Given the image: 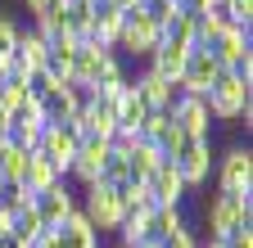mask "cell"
Masks as SVG:
<instances>
[{
  "mask_svg": "<svg viewBox=\"0 0 253 248\" xmlns=\"http://www.w3.org/2000/svg\"><path fill=\"white\" fill-rule=\"evenodd\" d=\"M212 176H217V194L253 199V149H249V144H231V149L212 163Z\"/></svg>",
  "mask_w": 253,
  "mask_h": 248,
  "instance_id": "cell-4",
  "label": "cell"
},
{
  "mask_svg": "<svg viewBox=\"0 0 253 248\" xmlns=\"http://www.w3.org/2000/svg\"><path fill=\"white\" fill-rule=\"evenodd\" d=\"M54 86H68V81H54L45 68H32V72H27V95H37V100H41L45 90H54Z\"/></svg>",
  "mask_w": 253,
  "mask_h": 248,
  "instance_id": "cell-24",
  "label": "cell"
},
{
  "mask_svg": "<svg viewBox=\"0 0 253 248\" xmlns=\"http://www.w3.org/2000/svg\"><path fill=\"white\" fill-rule=\"evenodd\" d=\"M145 190H149V199H154V208H181V203H190V190H185V180H181V172L163 158L154 172H149V180H145Z\"/></svg>",
  "mask_w": 253,
  "mask_h": 248,
  "instance_id": "cell-9",
  "label": "cell"
},
{
  "mask_svg": "<svg viewBox=\"0 0 253 248\" xmlns=\"http://www.w3.org/2000/svg\"><path fill=\"white\" fill-rule=\"evenodd\" d=\"M32 208H37V216L45 221V230H59V226L77 212V185L63 176V180H54V185H50V190L32 194Z\"/></svg>",
  "mask_w": 253,
  "mask_h": 248,
  "instance_id": "cell-7",
  "label": "cell"
},
{
  "mask_svg": "<svg viewBox=\"0 0 253 248\" xmlns=\"http://www.w3.org/2000/svg\"><path fill=\"white\" fill-rule=\"evenodd\" d=\"M131 86L145 95V104H149V108H172V100H176V81H168V77L149 72L145 64L131 72Z\"/></svg>",
  "mask_w": 253,
  "mask_h": 248,
  "instance_id": "cell-14",
  "label": "cell"
},
{
  "mask_svg": "<svg viewBox=\"0 0 253 248\" xmlns=\"http://www.w3.org/2000/svg\"><path fill=\"white\" fill-rule=\"evenodd\" d=\"M168 117L181 127V136H212V113H208L204 95H181V90H176Z\"/></svg>",
  "mask_w": 253,
  "mask_h": 248,
  "instance_id": "cell-10",
  "label": "cell"
},
{
  "mask_svg": "<svg viewBox=\"0 0 253 248\" xmlns=\"http://www.w3.org/2000/svg\"><path fill=\"white\" fill-rule=\"evenodd\" d=\"M90 5H95V0H90Z\"/></svg>",
  "mask_w": 253,
  "mask_h": 248,
  "instance_id": "cell-34",
  "label": "cell"
},
{
  "mask_svg": "<svg viewBox=\"0 0 253 248\" xmlns=\"http://www.w3.org/2000/svg\"><path fill=\"white\" fill-rule=\"evenodd\" d=\"M163 163V153H158L149 140H136V149L126 153V172H131V180H149V172Z\"/></svg>",
  "mask_w": 253,
  "mask_h": 248,
  "instance_id": "cell-22",
  "label": "cell"
},
{
  "mask_svg": "<svg viewBox=\"0 0 253 248\" xmlns=\"http://www.w3.org/2000/svg\"><path fill=\"white\" fill-rule=\"evenodd\" d=\"M217 72H221V64L212 59V50L208 45H195L190 59H185V68H181L176 90H181V95H208V86L217 81Z\"/></svg>",
  "mask_w": 253,
  "mask_h": 248,
  "instance_id": "cell-8",
  "label": "cell"
},
{
  "mask_svg": "<svg viewBox=\"0 0 253 248\" xmlns=\"http://www.w3.org/2000/svg\"><path fill=\"white\" fill-rule=\"evenodd\" d=\"M113 113H118V127H126V131H140V122L149 117V104H145V95H140L136 86H126Z\"/></svg>",
  "mask_w": 253,
  "mask_h": 248,
  "instance_id": "cell-19",
  "label": "cell"
},
{
  "mask_svg": "<svg viewBox=\"0 0 253 248\" xmlns=\"http://www.w3.org/2000/svg\"><path fill=\"white\" fill-rule=\"evenodd\" d=\"M0 248H23V244H9V239H0Z\"/></svg>",
  "mask_w": 253,
  "mask_h": 248,
  "instance_id": "cell-31",
  "label": "cell"
},
{
  "mask_svg": "<svg viewBox=\"0 0 253 248\" xmlns=\"http://www.w3.org/2000/svg\"><path fill=\"white\" fill-rule=\"evenodd\" d=\"M136 248H163V244H158V239H140Z\"/></svg>",
  "mask_w": 253,
  "mask_h": 248,
  "instance_id": "cell-30",
  "label": "cell"
},
{
  "mask_svg": "<svg viewBox=\"0 0 253 248\" xmlns=\"http://www.w3.org/2000/svg\"><path fill=\"white\" fill-rule=\"evenodd\" d=\"M168 163L181 172L185 190H204L208 176H212V163H217V144H212V136H185V140L172 149Z\"/></svg>",
  "mask_w": 253,
  "mask_h": 248,
  "instance_id": "cell-3",
  "label": "cell"
},
{
  "mask_svg": "<svg viewBox=\"0 0 253 248\" xmlns=\"http://www.w3.org/2000/svg\"><path fill=\"white\" fill-rule=\"evenodd\" d=\"M104 158H109V140H95V136H86L82 140V149L73 153V163H68V180L77 185H95L100 180V172H104Z\"/></svg>",
  "mask_w": 253,
  "mask_h": 248,
  "instance_id": "cell-11",
  "label": "cell"
},
{
  "mask_svg": "<svg viewBox=\"0 0 253 248\" xmlns=\"http://www.w3.org/2000/svg\"><path fill=\"white\" fill-rule=\"evenodd\" d=\"M18 32H23V18H14V14H0V72H5V68L14 64Z\"/></svg>",
  "mask_w": 253,
  "mask_h": 248,
  "instance_id": "cell-23",
  "label": "cell"
},
{
  "mask_svg": "<svg viewBox=\"0 0 253 248\" xmlns=\"http://www.w3.org/2000/svg\"><path fill=\"white\" fill-rule=\"evenodd\" d=\"M221 244H226V248H253V230H235V235H226Z\"/></svg>",
  "mask_w": 253,
  "mask_h": 248,
  "instance_id": "cell-26",
  "label": "cell"
},
{
  "mask_svg": "<svg viewBox=\"0 0 253 248\" xmlns=\"http://www.w3.org/2000/svg\"><path fill=\"white\" fill-rule=\"evenodd\" d=\"M54 244H59V248H100L104 239L95 235V226L86 221V216H82V208H77V212L68 216V221H63V226L54 230Z\"/></svg>",
  "mask_w": 253,
  "mask_h": 248,
  "instance_id": "cell-16",
  "label": "cell"
},
{
  "mask_svg": "<svg viewBox=\"0 0 253 248\" xmlns=\"http://www.w3.org/2000/svg\"><path fill=\"white\" fill-rule=\"evenodd\" d=\"M9 230H14V212L0 208V239H9Z\"/></svg>",
  "mask_w": 253,
  "mask_h": 248,
  "instance_id": "cell-27",
  "label": "cell"
},
{
  "mask_svg": "<svg viewBox=\"0 0 253 248\" xmlns=\"http://www.w3.org/2000/svg\"><path fill=\"white\" fill-rule=\"evenodd\" d=\"M190 226V208L181 203V208H149V216H145V230H149V239H172L176 230H185Z\"/></svg>",
  "mask_w": 253,
  "mask_h": 248,
  "instance_id": "cell-15",
  "label": "cell"
},
{
  "mask_svg": "<svg viewBox=\"0 0 253 248\" xmlns=\"http://www.w3.org/2000/svg\"><path fill=\"white\" fill-rule=\"evenodd\" d=\"M195 45H181V41H158L145 59V68L158 72V77H168V81H181V68H185V59Z\"/></svg>",
  "mask_w": 253,
  "mask_h": 248,
  "instance_id": "cell-13",
  "label": "cell"
},
{
  "mask_svg": "<svg viewBox=\"0 0 253 248\" xmlns=\"http://www.w3.org/2000/svg\"><path fill=\"white\" fill-rule=\"evenodd\" d=\"M208 5H212V0H208Z\"/></svg>",
  "mask_w": 253,
  "mask_h": 248,
  "instance_id": "cell-33",
  "label": "cell"
},
{
  "mask_svg": "<svg viewBox=\"0 0 253 248\" xmlns=\"http://www.w3.org/2000/svg\"><path fill=\"white\" fill-rule=\"evenodd\" d=\"M32 248H59V244H54V230H45V235H41L37 244H32Z\"/></svg>",
  "mask_w": 253,
  "mask_h": 248,
  "instance_id": "cell-28",
  "label": "cell"
},
{
  "mask_svg": "<svg viewBox=\"0 0 253 248\" xmlns=\"http://www.w3.org/2000/svg\"><path fill=\"white\" fill-rule=\"evenodd\" d=\"M113 5H118V9H136L140 0H113Z\"/></svg>",
  "mask_w": 253,
  "mask_h": 248,
  "instance_id": "cell-29",
  "label": "cell"
},
{
  "mask_svg": "<svg viewBox=\"0 0 253 248\" xmlns=\"http://www.w3.org/2000/svg\"><path fill=\"white\" fill-rule=\"evenodd\" d=\"M77 208H82L86 221L95 226V235H100V239H113V230L122 226V216H126L122 194L113 190V185H104V180L82 185V190H77Z\"/></svg>",
  "mask_w": 253,
  "mask_h": 248,
  "instance_id": "cell-2",
  "label": "cell"
},
{
  "mask_svg": "<svg viewBox=\"0 0 253 248\" xmlns=\"http://www.w3.org/2000/svg\"><path fill=\"white\" fill-rule=\"evenodd\" d=\"M136 136H140V140H149L158 153H163V158H172V149L185 140V136H181V127L168 117V108H149V117L140 122V131H136Z\"/></svg>",
  "mask_w": 253,
  "mask_h": 248,
  "instance_id": "cell-12",
  "label": "cell"
},
{
  "mask_svg": "<svg viewBox=\"0 0 253 248\" xmlns=\"http://www.w3.org/2000/svg\"><path fill=\"white\" fill-rule=\"evenodd\" d=\"M195 226L212 239H226L235 230H253V199H240V194H212L204 199Z\"/></svg>",
  "mask_w": 253,
  "mask_h": 248,
  "instance_id": "cell-1",
  "label": "cell"
},
{
  "mask_svg": "<svg viewBox=\"0 0 253 248\" xmlns=\"http://www.w3.org/2000/svg\"><path fill=\"white\" fill-rule=\"evenodd\" d=\"M163 248H199V226L190 221L185 230H176L172 239H163Z\"/></svg>",
  "mask_w": 253,
  "mask_h": 248,
  "instance_id": "cell-25",
  "label": "cell"
},
{
  "mask_svg": "<svg viewBox=\"0 0 253 248\" xmlns=\"http://www.w3.org/2000/svg\"><path fill=\"white\" fill-rule=\"evenodd\" d=\"M0 185H5V176H0Z\"/></svg>",
  "mask_w": 253,
  "mask_h": 248,
  "instance_id": "cell-32",
  "label": "cell"
},
{
  "mask_svg": "<svg viewBox=\"0 0 253 248\" xmlns=\"http://www.w3.org/2000/svg\"><path fill=\"white\" fill-rule=\"evenodd\" d=\"M90 18H95L90 0H63V32H68L73 41H86L90 36Z\"/></svg>",
  "mask_w": 253,
  "mask_h": 248,
  "instance_id": "cell-20",
  "label": "cell"
},
{
  "mask_svg": "<svg viewBox=\"0 0 253 248\" xmlns=\"http://www.w3.org/2000/svg\"><path fill=\"white\" fill-rule=\"evenodd\" d=\"M54 180H63L59 167L45 158L41 149H32V153H27V167H23V190H27V194H41V190H50Z\"/></svg>",
  "mask_w": 253,
  "mask_h": 248,
  "instance_id": "cell-18",
  "label": "cell"
},
{
  "mask_svg": "<svg viewBox=\"0 0 253 248\" xmlns=\"http://www.w3.org/2000/svg\"><path fill=\"white\" fill-rule=\"evenodd\" d=\"M118 68H126L122 59L109 50V45H100V41H82L77 45V54H73V72H68V81H77V86H100L104 77H113Z\"/></svg>",
  "mask_w": 253,
  "mask_h": 248,
  "instance_id": "cell-5",
  "label": "cell"
},
{
  "mask_svg": "<svg viewBox=\"0 0 253 248\" xmlns=\"http://www.w3.org/2000/svg\"><path fill=\"white\" fill-rule=\"evenodd\" d=\"M82 140H86V136H82L77 122H45V131H41L37 149L59 167V176H68V163H73V153L82 149Z\"/></svg>",
  "mask_w": 253,
  "mask_h": 248,
  "instance_id": "cell-6",
  "label": "cell"
},
{
  "mask_svg": "<svg viewBox=\"0 0 253 248\" xmlns=\"http://www.w3.org/2000/svg\"><path fill=\"white\" fill-rule=\"evenodd\" d=\"M45 54H50L45 36L37 32V27H27V23H23V32H18V50H14V68H23V72L45 68Z\"/></svg>",
  "mask_w": 253,
  "mask_h": 248,
  "instance_id": "cell-17",
  "label": "cell"
},
{
  "mask_svg": "<svg viewBox=\"0 0 253 248\" xmlns=\"http://www.w3.org/2000/svg\"><path fill=\"white\" fill-rule=\"evenodd\" d=\"M45 235V221H41V216H37V208H18L14 212V230H9V244H23V248H32V244H37Z\"/></svg>",
  "mask_w": 253,
  "mask_h": 248,
  "instance_id": "cell-21",
  "label": "cell"
}]
</instances>
